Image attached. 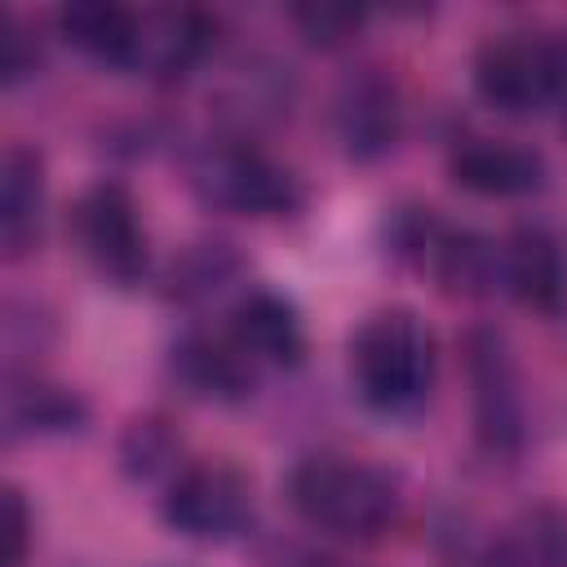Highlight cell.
Listing matches in <instances>:
<instances>
[{"label": "cell", "mask_w": 567, "mask_h": 567, "mask_svg": "<svg viewBox=\"0 0 567 567\" xmlns=\"http://www.w3.org/2000/svg\"><path fill=\"white\" fill-rule=\"evenodd\" d=\"M208 44V22L195 9H146L137 13V40H133V71H146L155 80L182 75Z\"/></svg>", "instance_id": "obj_12"}, {"label": "cell", "mask_w": 567, "mask_h": 567, "mask_svg": "<svg viewBox=\"0 0 567 567\" xmlns=\"http://www.w3.org/2000/svg\"><path fill=\"white\" fill-rule=\"evenodd\" d=\"M230 337L244 346L248 359L257 363H297L306 354V328L301 315L288 297L270 292V288H252L230 319Z\"/></svg>", "instance_id": "obj_11"}, {"label": "cell", "mask_w": 567, "mask_h": 567, "mask_svg": "<svg viewBox=\"0 0 567 567\" xmlns=\"http://www.w3.org/2000/svg\"><path fill=\"white\" fill-rule=\"evenodd\" d=\"M173 368L204 399H239L252 385V359L235 337L195 332L182 346H173Z\"/></svg>", "instance_id": "obj_15"}, {"label": "cell", "mask_w": 567, "mask_h": 567, "mask_svg": "<svg viewBox=\"0 0 567 567\" xmlns=\"http://www.w3.org/2000/svg\"><path fill=\"white\" fill-rule=\"evenodd\" d=\"M9 567H22L27 558V505L18 492H9Z\"/></svg>", "instance_id": "obj_23"}, {"label": "cell", "mask_w": 567, "mask_h": 567, "mask_svg": "<svg viewBox=\"0 0 567 567\" xmlns=\"http://www.w3.org/2000/svg\"><path fill=\"white\" fill-rule=\"evenodd\" d=\"M164 518L190 540H230L252 518V483L221 461L190 465L164 496Z\"/></svg>", "instance_id": "obj_6"}, {"label": "cell", "mask_w": 567, "mask_h": 567, "mask_svg": "<svg viewBox=\"0 0 567 567\" xmlns=\"http://www.w3.org/2000/svg\"><path fill=\"white\" fill-rule=\"evenodd\" d=\"M292 22L301 27V35L310 44L332 49V44H346L359 31L363 9H350V4H297L292 9Z\"/></svg>", "instance_id": "obj_21"}, {"label": "cell", "mask_w": 567, "mask_h": 567, "mask_svg": "<svg viewBox=\"0 0 567 567\" xmlns=\"http://www.w3.org/2000/svg\"><path fill=\"white\" fill-rule=\"evenodd\" d=\"M350 372L359 394L381 412H408L430 394L434 381V337L430 328L394 306L359 323L350 341Z\"/></svg>", "instance_id": "obj_2"}, {"label": "cell", "mask_w": 567, "mask_h": 567, "mask_svg": "<svg viewBox=\"0 0 567 567\" xmlns=\"http://www.w3.org/2000/svg\"><path fill=\"white\" fill-rule=\"evenodd\" d=\"M58 27L66 44H75L80 53L111 66H128L133 40H137V9H124L111 0H75L58 9Z\"/></svg>", "instance_id": "obj_16"}, {"label": "cell", "mask_w": 567, "mask_h": 567, "mask_svg": "<svg viewBox=\"0 0 567 567\" xmlns=\"http://www.w3.org/2000/svg\"><path fill=\"white\" fill-rule=\"evenodd\" d=\"M447 173L456 186L474 190V195H527L545 182V159L527 146L501 142V137H465L452 159Z\"/></svg>", "instance_id": "obj_9"}, {"label": "cell", "mask_w": 567, "mask_h": 567, "mask_svg": "<svg viewBox=\"0 0 567 567\" xmlns=\"http://www.w3.org/2000/svg\"><path fill=\"white\" fill-rule=\"evenodd\" d=\"M337 133L346 142V151L354 159H372L381 155L394 133H399V102L394 89L385 84V75L377 71H359L341 84L337 97Z\"/></svg>", "instance_id": "obj_13"}, {"label": "cell", "mask_w": 567, "mask_h": 567, "mask_svg": "<svg viewBox=\"0 0 567 567\" xmlns=\"http://www.w3.org/2000/svg\"><path fill=\"white\" fill-rule=\"evenodd\" d=\"M408 248H416L421 261L430 257L434 279L452 297H483L501 279V244L474 230H443L430 217H416V235L408 239Z\"/></svg>", "instance_id": "obj_7"}, {"label": "cell", "mask_w": 567, "mask_h": 567, "mask_svg": "<svg viewBox=\"0 0 567 567\" xmlns=\"http://www.w3.org/2000/svg\"><path fill=\"white\" fill-rule=\"evenodd\" d=\"M470 381H474V403H478V430L492 447H509L523 434V403H518V381L509 368V354L496 332H474L470 337Z\"/></svg>", "instance_id": "obj_10"}, {"label": "cell", "mask_w": 567, "mask_h": 567, "mask_svg": "<svg viewBox=\"0 0 567 567\" xmlns=\"http://www.w3.org/2000/svg\"><path fill=\"white\" fill-rule=\"evenodd\" d=\"M292 509L341 540H377L399 514V487L385 470L350 456H310L288 478Z\"/></svg>", "instance_id": "obj_1"}, {"label": "cell", "mask_w": 567, "mask_h": 567, "mask_svg": "<svg viewBox=\"0 0 567 567\" xmlns=\"http://www.w3.org/2000/svg\"><path fill=\"white\" fill-rule=\"evenodd\" d=\"M84 416L80 399L58 390V385H44V381H31V385H9L4 390V434L9 439H22V434H53V430H75Z\"/></svg>", "instance_id": "obj_18"}, {"label": "cell", "mask_w": 567, "mask_h": 567, "mask_svg": "<svg viewBox=\"0 0 567 567\" xmlns=\"http://www.w3.org/2000/svg\"><path fill=\"white\" fill-rule=\"evenodd\" d=\"M195 186L208 204L248 217H279L301 204L297 177L248 142H221L204 151L195 164Z\"/></svg>", "instance_id": "obj_3"}, {"label": "cell", "mask_w": 567, "mask_h": 567, "mask_svg": "<svg viewBox=\"0 0 567 567\" xmlns=\"http://www.w3.org/2000/svg\"><path fill=\"white\" fill-rule=\"evenodd\" d=\"M27 71H35V49L27 44L22 22L4 18V84H18Z\"/></svg>", "instance_id": "obj_22"}, {"label": "cell", "mask_w": 567, "mask_h": 567, "mask_svg": "<svg viewBox=\"0 0 567 567\" xmlns=\"http://www.w3.org/2000/svg\"><path fill=\"white\" fill-rule=\"evenodd\" d=\"M44 213V168L40 155L22 142L4 151L0 164V244L9 257H22L40 235Z\"/></svg>", "instance_id": "obj_14"}, {"label": "cell", "mask_w": 567, "mask_h": 567, "mask_svg": "<svg viewBox=\"0 0 567 567\" xmlns=\"http://www.w3.org/2000/svg\"><path fill=\"white\" fill-rule=\"evenodd\" d=\"M75 244L93 261V270L111 284H137L146 270V230L137 221V204L120 182H97L80 195L75 213Z\"/></svg>", "instance_id": "obj_5"}, {"label": "cell", "mask_w": 567, "mask_h": 567, "mask_svg": "<svg viewBox=\"0 0 567 567\" xmlns=\"http://www.w3.org/2000/svg\"><path fill=\"white\" fill-rule=\"evenodd\" d=\"M235 275V252H230V244H195V248H186V257L182 261H173V292L177 297H208V292H217L226 279Z\"/></svg>", "instance_id": "obj_20"}, {"label": "cell", "mask_w": 567, "mask_h": 567, "mask_svg": "<svg viewBox=\"0 0 567 567\" xmlns=\"http://www.w3.org/2000/svg\"><path fill=\"white\" fill-rule=\"evenodd\" d=\"M177 452H182V439L168 430V421H159V416H137L128 430H124V439H120V461H124V474H133V478H155V474H164L173 461H177Z\"/></svg>", "instance_id": "obj_19"}, {"label": "cell", "mask_w": 567, "mask_h": 567, "mask_svg": "<svg viewBox=\"0 0 567 567\" xmlns=\"http://www.w3.org/2000/svg\"><path fill=\"white\" fill-rule=\"evenodd\" d=\"M492 567H567V514L554 505L523 509L496 536Z\"/></svg>", "instance_id": "obj_17"}, {"label": "cell", "mask_w": 567, "mask_h": 567, "mask_svg": "<svg viewBox=\"0 0 567 567\" xmlns=\"http://www.w3.org/2000/svg\"><path fill=\"white\" fill-rule=\"evenodd\" d=\"M474 84L483 102L509 115L540 111L558 97V44L532 31H501L474 58Z\"/></svg>", "instance_id": "obj_4"}, {"label": "cell", "mask_w": 567, "mask_h": 567, "mask_svg": "<svg viewBox=\"0 0 567 567\" xmlns=\"http://www.w3.org/2000/svg\"><path fill=\"white\" fill-rule=\"evenodd\" d=\"M501 279L532 310H558L567 297V257L545 226H518L501 244Z\"/></svg>", "instance_id": "obj_8"}]
</instances>
